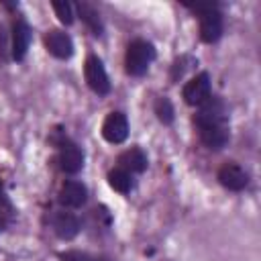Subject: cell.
Returning a JSON list of instances; mask_svg holds the SVG:
<instances>
[{"mask_svg": "<svg viewBox=\"0 0 261 261\" xmlns=\"http://www.w3.org/2000/svg\"><path fill=\"white\" fill-rule=\"evenodd\" d=\"M53 230L59 239L69 241L80 232V220L69 212H59L53 216Z\"/></svg>", "mask_w": 261, "mask_h": 261, "instance_id": "obj_12", "label": "cell"}, {"mask_svg": "<svg viewBox=\"0 0 261 261\" xmlns=\"http://www.w3.org/2000/svg\"><path fill=\"white\" fill-rule=\"evenodd\" d=\"M198 114L194 116V124L198 128L200 141L212 149L220 151L228 143V126H226V108L218 96H210L204 104L198 106Z\"/></svg>", "mask_w": 261, "mask_h": 261, "instance_id": "obj_1", "label": "cell"}, {"mask_svg": "<svg viewBox=\"0 0 261 261\" xmlns=\"http://www.w3.org/2000/svg\"><path fill=\"white\" fill-rule=\"evenodd\" d=\"M190 10L198 12L200 16V39L204 43H216L222 37V14L218 10V4L214 2H200V4H186Z\"/></svg>", "mask_w": 261, "mask_h": 261, "instance_id": "obj_2", "label": "cell"}, {"mask_svg": "<svg viewBox=\"0 0 261 261\" xmlns=\"http://www.w3.org/2000/svg\"><path fill=\"white\" fill-rule=\"evenodd\" d=\"M6 51H8V49H6V35H4V29L0 27V57H2V59L8 57Z\"/></svg>", "mask_w": 261, "mask_h": 261, "instance_id": "obj_20", "label": "cell"}, {"mask_svg": "<svg viewBox=\"0 0 261 261\" xmlns=\"http://www.w3.org/2000/svg\"><path fill=\"white\" fill-rule=\"evenodd\" d=\"M14 214H16V210H14L10 198H8L6 190H4V184H2V179H0V230H4V228L12 222Z\"/></svg>", "mask_w": 261, "mask_h": 261, "instance_id": "obj_16", "label": "cell"}, {"mask_svg": "<svg viewBox=\"0 0 261 261\" xmlns=\"http://www.w3.org/2000/svg\"><path fill=\"white\" fill-rule=\"evenodd\" d=\"M59 259L61 261H100L98 257H92L84 251H65V253H59Z\"/></svg>", "mask_w": 261, "mask_h": 261, "instance_id": "obj_19", "label": "cell"}, {"mask_svg": "<svg viewBox=\"0 0 261 261\" xmlns=\"http://www.w3.org/2000/svg\"><path fill=\"white\" fill-rule=\"evenodd\" d=\"M84 75H86V82L90 86V90L98 96H106L110 92V80H108V73L102 65V61L96 57V55H90L86 59V65H84Z\"/></svg>", "mask_w": 261, "mask_h": 261, "instance_id": "obj_4", "label": "cell"}, {"mask_svg": "<svg viewBox=\"0 0 261 261\" xmlns=\"http://www.w3.org/2000/svg\"><path fill=\"white\" fill-rule=\"evenodd\" d=\"M108 184H110L112 190H116L120 194H128L133 190V186H135L133 175L122 167H114L112 171H108Z\"/></svg>", "mask_w": 261, "mask_h": 261, "instance_id": "obj_15", "label": "cell"}, {"mask_svg": "<svg viewBox=\"0 0 261 261\" xmlns=\"http://www.w3.org/2000/svg\"><path fill=\"white\" fill-rule=\"evenodd\" d=\"M75 8H77V12H80V18H82V20L86 22V27L92 31V35L100 37V35L104 33V24H102V18H100L98 10H96L94 6H90L88 2H77Z\"/></svg>", "mask_w": 261, "mask_h": 261, "instance_id": "obj_14", "label": "cell"}, {"mask_svg": "<svg viewBox=\"0 0 261 261\" xmlns=\"http://www.w3.org/2000/svg\"><path fill=\"white\" fill-rule=\"evenodd\" d=\"M155 47L145 41V39H135L128 47H126V55H124V65H126V73L130 75H143L149 65L155 59Z\"/></svg>", "mask_w": 261, "mask_h": 261, "instance_id": "obj_3", "label": "cell"}, {"mask_svg": "<svg viewBox=\"0 0 261 261\" xmlns=\"http://www.w3.org/2000/svg\"><path fill=\"white\" fill-rule=\"evenodd\" d=\"M155 114H157V118L163 124H171L173 122V106H171V102L165 96L157 98V102H155Z\"/></svg>", "mask_w": 261, "mask_h": 261, "instance_id": "obj_17", "label": "cell"}, {"mask_svg": "<svg viewBox=\"0 0 261 261\" xmlns=\"http://www.w3.org/2000/svg\"><path fill=\"white\" fill-rule=\"evenodd\" d=\"M102 137L112 143V145H120L126 141L128 137V120L122 112H110L106 118H104V124H102Z\"/></svg>", "mask_w": 261, "mask_h": 261, "instance_id": "obj_8", "label": "cell"}, {"mask_svg": "<svg viewBox=\"0 0 261 261\" xmlns=\"http://www.w3.org/2000/svg\"><path fill=\"white\" fill-rule=\"evenodd\" d=\"M31 27L22 16H16L12 20V45H10V55L14 61H22L27 57L29 45H31Z\"/></svg>", "mask_w": 261, "mask_h": 261, "instance_id": "obj_6", "label": "cell"}, {"mask_svg": "<svg viewBox=\"0 0 261 261\" xmlns=\"http://www.w3.org/2000/svg\"><path fill=\"white\" fill-rule=\"evenodd\" d=\"M218 181H220L226 190H230V192H241V190L247 188L249 175H247V171H245L239 163L226 161V163L218 169Z\"/></svg>", "mask_w": 261, "mask_h": 261, "instance_id": "obj_9", "label": "cell"}, {"mask_svg": "<svg viewBox=\"0 0 261 261\" xmlns=\"http://www.w3.org/2000/svg\"><path fill=\"white\" fill-rule=\"evenodd\" d=\"M118 167L126 169L128 173H141L147 169V155L143 153V149L133 147L124 153H120L118 157Z\"/></svg>", "mask_w": 261, "mask_h": 261, "instance_id": "obj_13", "label": "cell"}, {"mask_svg": "<svg viewBox=\"0 0 261 261\" xmlns=\"http://www.w3.org/2000/svg\"><path fill=\"white\" fill-rule=\"evenodd\" d=\"M53 10L57 14V18L63 22V24H71L73 22V6L69 2H53Z\"/></svg>", "mask_w": 261, "mask_h": 261, "instance_id": "obj_18", "label": "cell"}, {"mask_svg": "<svg viewBox=\"0 0 261 261\" xmlns=\"http://www.w3.org/2000/svg\"><path fill=\"white\" fill-rule=\"evenodd\" d=\"M45 47L57 59H69L73 55V41H71V37L67 33H63V31H57V29H53V31H49L45 35Z\"/></svg>", "mask_w": 261, "mask_h": 261, "instance_id": "obj_10", "label": "cell"}, {"mask_svg": "<svg viewBox=\"0 0 261 261\" xmlns=\"http://www.w3.org/2000/svg\"><path fill=\"white\" fill-rule=\"evenodd\" d=\"M59 163L65 173H77L84 167V151L67 137L59 141Z\"/></svg>", "mask_w": 261, "mask_h": 261, "instance_id": "obj_7", "label": "cell"}, {"mask_svg": "<svg viewBox=\"0 0 261 261\" xmlns=\"http://www.w3.org/2000/svg\"><path fill=\"white\" fill-rule=\"evenodd\" d=\"M181 96L186 100V104L190 106H200L204 104L212 94H210V75L206 71L194 75L181 90Z\"/></svg>", "mask_w": 261, "mask_h": 261, "instance_id": "obj_5", "label": "cell"}, {"mask_svg": "<svg viewBox=\"0 0 261 261\" xmlns=\"http://www.w3.org/2000/svg\"><path fill=\"white\" fill-rule=\"evenodd\" d=\"M86 200H88V188L82 181L69 179L59 190V202L67 208H80L86 204Z\"/></svg>", "mask_w": 261, "mask_h": 261, "instance_id": "obj_11", "label": "cell"}]
</instances>
